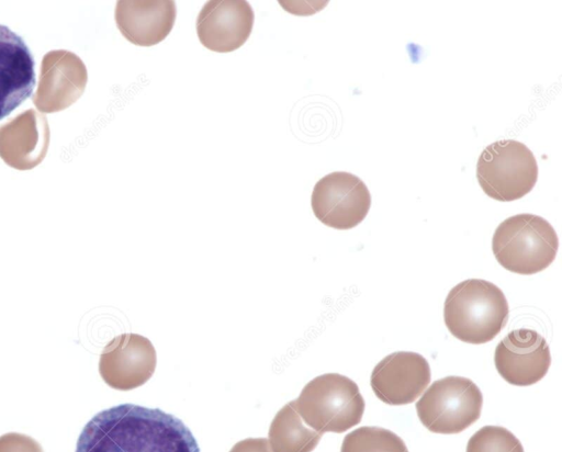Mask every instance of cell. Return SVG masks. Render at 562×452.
Masks as SVG:
<instances>
[{"instance_id": "1", "label": "cell", "mask_w": 562, "mask_h": 452, "mask_svg": "<svg viewBox=\"0 0 562 452\" xmlns=\"http://www.w3.org/2000/svg\"><path fill=\"white\" fill-rule=\"evenodd\" d=\"M76 452H200L189 428L158 408L123 404L83 427Z\"/></svg>"}, {"instance_id": "2", "label": "cell", "mask_w": 562, "mask_h": 452, "mask_svg": "<svg viewBox=\"0 0 562 452\" xmlns=\"http://www.w3.org/2000/svg\"><path fill=\"white\" fill-rule=\"evenodd\" d=\"M508 315L503 291L481 279H469L453 286L443 306L448 330L457 339L472 344L494 339L505 327Z\"/></svg>"}, {"instance_id": "3", "label": "cell", "mask_w": 562, "mask_h": 452, "mask_svg": "<svg viewBox=\"0 0 562 452\" xmlns=\"http://www.w3.org/2000/svg\"><path fill=\"white\" fill-rule=\"evenodd\" d=\"M293 402L302 420L322 434L347 431L361 421L364 411L358 385L338 373L316 376Z\"/></svg>"}, {"instance_id": "4", "label": "cell", "mask_w": 562, "mask_h": 452, "mask_svg": "<svg viewBox=\"0 0 562 452\" xmlns=\"http://www.w3.org/2000/svg\"><path fill=\"white\" fill-rule=\"evenodd\" d=\"M559 247L555 230L544 218L518 214L503 221L493 235L497 262L517 274H535L548 268Z\"/></svg>"}, {"instance_id": "5", "label": "cell", "mask_w": 562, "mask_h": 452, "mask_svg": "<svg viewBox=\"0 0 562 452\" xmlns=\"http://www.w3.org/2000/svg\"><path fill=\"white\" fill-rule=\"evenodd\" d=\"M476 179L490 197L503 202L515 201L535 187L538 179L537 160L532 151L518 140H496L481 152Z\"/></svg>"}, {"instance_id": "6", "label": "cell", "mask_w": 562, "mask_h": 452, "mask_svg": "<svg viewBox=\"0 0 562 452\" xmlns=\"http://www.w3.org/2000/svg\"><path fill=\"white\" fill-rule=\"evenodd\" d=\"M483 396L473 381L447 376L435 381L416 403L420 422L431 432L459 433L481 416Z\"/></svg>"}, {"instance_id": "7", "label": "cell", "mask_w": 562, "mask_h": 452, "mask_svg": "<svg viewBox=\"0 0 562 452\" xmlns=\"http://www.w3.org/2000/svg\"><path fill=\"white\" fill-rule=\"evenodd\" d=\"M311 205L316 218L328 227L350 229L367 216L371 195L357 176L336 171L319 179L314 185Z\"/></svg>"}, {"instance_id": "8", "label": "cell", "mask_w": 562, "mask_h": 452, "mask_svg": "<svg viewBox=\"0 0 562 452\" xmlns=\"http://www.w3.org/2000/svg\"><path fill=\"white\" fill-rule=\"evenodd\" d=\"M156 362V350L147 338L137 334H123L104 347L99 372L112 388L128 391L151 377Z\"/></svg>"}, {"instance_id": "9", "label": "cell", "mask_w": 562, "mask_h": 452, "mask_svg": "<svg viewBox=\"0 0 562 452\" xmlns=\"http://www.w3.org/2000/svg\"><path fill=\"white\" fill-rule=\"evenodd\" d=\"M494 363L498 374L509 384L532 385L550 368V349L546 339L536 330L515 329L497 344Z\"/></svg>"}, {"instance_id": "10", "label": "cell", "mask_w": 562, "mask_h": 452, "mask_svg": "<svg viewBox=\"0 0 562 452\" xmlns=\"http://www.w3.org/2000/svg\"><path fill=\"white\" fill-rule=\"evenodd\" d=\"M430 378V368L423 355L400 351L386 355L374 366L370 384L381 402L398 406L416 400Z\"/></svg>"}, {"instance_id": "11", "label": "cell", "mask_w": 562, "mask_h": 452, "mask_svg": "<svg viewBox=\"0 0 562 452\" xmlns=\"http://www.w3.org/2000/svg\"><path fill=\"white\" fill-rule=\"evenodd\" d=\"M255 14L244 0H210L196 19V34L210 50L229 53L241 47L250 36Z\"/></svg>"}, {"instance_id": "12", "label": "cell", "mask_w": 562, "mask_h": 452, "mask_svg": "<svg viewBox=\"0 0 562 452\" xmlns=\"http://www.w3.org/2000/svg\"><path fill=\"white\" fill-rule=\"evenodd\" d=\"M35 63L23 41L0 24V120L31 97L36 84Z\"/></svg>"}, {"instance_id": "13", "label": "cell", "mask_w": 562, "mask_h": 452, "mask_svg": "<svg viewBox=\"0 0 562 452\" xmlns=\"http://www.w3.org/2000/svg\"><path fill=\"white\" fill-rule=\"evenodd\" d=\"M177 15L172 0L119 1L115 11L117 26L131 43L153 46L171 32Z\"/></svg>"}, {"instance_id": "14", "label": "cell", "mask_w": 562, "mask_h": 452, "mask_svg": "<svg viewBox=\"0 0 562 452\" xmlns=\"http://www.w3.org/2000/svg\"><path fill=\"white\" fill-rule=\"evenodd\" d=\"M268 436L272 452H312L322 438L303 423L293 400L277 413Z\"/></svg>"}, {"instance_id": "15", "label": "cell", "mask_w": 562, "mask_h": 452, "mask_svg": "<svg viewBox=\"0 0 562 452\" xmlns=\"http://www.w3.org/2000/svg\"><path fill=\"white\" fill-rule=\"evenodd\" d=\"M340 452H408L402 438L381 427H360L349 432Z\"/></svg>"}, {"instance_id": "16", "label": "cell", "mask_w": 562, "mask_h": 452, "mask_svg": "<svg viewBox=\"0 0 562 452\" xmlns=\"http://www.w3.org/2000/svg\"><path fill=\"white\" fill-rule=\"evenodd\" d=\"M467 452H524V448L506 428L485 426L469 439Z\"/></svg>"}, {"instance_id": "17", "label": "cell", "mask_w": 562, "mask_h": 452, "mask_svg": "<svg viewBox=\"0 0 562 452\" xmlns=\"http://www.w3.org/2000/svg\"><path fill=\"white\" fill-rule=\"evenodd\" d=\"M0 452H42V448L31 437L9 432L0 437Z\"/></svg>"}, {"instance_id": "18", "label": "cell", "mask_w": 562, "mask_h": 452, "mask_svg": "<svg viewBox=\"0 0 562 452\" xmlns=\"http://www.w3.org/2000/svg\"><path fill=\"white\" fill-rule=\"evenodd\" d=\"M229 452H272L266 438H248L238 441Z\"/></svg>"}]
</instances>
